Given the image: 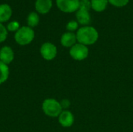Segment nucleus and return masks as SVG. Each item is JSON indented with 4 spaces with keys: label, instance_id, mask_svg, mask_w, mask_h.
I'll return each mask as SVG.
<instances>
[{
    "label": "nucleus",
    "instance_id": "nucleus-1",
    "mask_svg": "<svg viewBox=\"0 0 133 132\" xmlns=\"http://www.w3.org/2000/svg\"><path fill=\"white\" fill-rule=\"evenodd\" d=\"M76 35L78 43L86 46L95 44L99 38V33L97 30L91 26H82L81 28L78 29Z\"/></svg>",
    "mask_w": 133,
    "mask_h": 132
},
{
    "label": "nucleus",
    "instance_id": "nucleus-2",
    "mask_svg": "<svg viewBox=\"0 0 133 132\" xmlns=\"http://www.w3.org/2000/svg\"><path fill=\"white\" fill-rule=\"evenodd\" d=\"M44 113L50 117H57L63 110L60 102L53 98L45 99L42 103Z\"/></svg>",
    "mask_w": 133,
    "mask_h": 132
},
{
    "label": "nucleus",
    "instance_id": "nucleus-3",
    "mask_svg": "<svg viewBox=\"0 0 133 132\" xmlns=\"http://www.w3.org/2000/svg\"><path fill=\"white\" fill-rule=\"evenodd\" d=\"M16 42L19 45H27L30 44L34 38V31L29 26H23L19 28L14 36Z\"/></svg>",
    "mask_w": 133,
    "mask_h": 132
},
{
    "label": "nucleus",
    "instance_id": "nucleus-4",
    "mask_svg": "<svg viewBox=\"0 0 133 132\" xmlns=\"http://www.w3.org/2000/svg\"><path fill=\"white\" fill-rule=\"evenodd\" d=\"M69 54L76 61L85 60L89 55V49L87 46L79 43H76L69 50Z\"/></svg>",
    "mask_w": 133,
    "mask_h": 132
},
{
    "label": "nucleus",
    "instance_id": "nucleus-5",
    "mask_svg": "<svg viewBox=\"0 0 133 132\" xmlns=\"http://www.w3.org/2000/svg\"><path fill=\"white\" fill-rule=\"evenodd\" d=\"M79 2L80 0H56V5L62 12L71 13L79 9Z\"/></svg>",
    "mask_w": 133,
    "mask_h": 132
},
{
    "label": "nucleus",
    "instance_id": "nucleus-6",
    "mask_svg": "<svg viewBox=\"0 0 133 132\" xmlns=\"http://www.w3.org/2000/svg\"><path fill=\"white\" fill-rule=\"evenodd\" d=\"M57 52L58 51H57L56 46L50 42L44 43L40 48L41 55L46 61L53 60L56 57Z\"/></svg>",
    "mask_w": 133,
    "mask_h": 132
},
{
    "label": "nucleus",
    "instance_id": "nucleus-7",
    "mask_svg": "<svg viewBox=\"0 0 133 132\" xmlns=\"http://www.w3.org/2000/svg\"><path fill=\"white\" fill-rule=\"evenodd\" d=\"M58 117L59 124L64 128H69L74 123V116L72 113L69 110H62Z\"/></svg>",
    "mask_w": 133,
    "mask_h": 132
},
{
    "label": "nucleus",
    "instance_id": "nucleus-8",
    "mask_svg": "<svg viewBox=\"0 0 133 132\" xmlns=\"http://www.w3.org/2000/svg\"><path fill=\"white\" fill-rule=\"evenodd\" d=\"M14 59V52L9 46H4L0 49V61L6 65H9Z\"/></svg>",
    "mask_w": 133,
    "mask_h": 132
},
{
    "label": "nucleus",
    "instance_id": "nucleus-9",
    "mask_svg": "<svg viewBox=\"0 0 133 132\" xmlns=\"http://www.w3.org/2000/svg\"><path fill=\"white\" fill-rule=\"evenodd\" d=\"M61 44L65 47H72L76 44V35L72 32H66L61 37Z\"/></svg>",
    "mask_w": 133,
    "mask_h": 132
},
{
    "label": "nucleus",
    "instance_id": "nucleus-10",
    "mask_svg": "<svg viewBox=\"0 0 133 132\" xmlns=\"http://www.w3.org/2000/svg\"><path fill=\"white\" fill-rule=\"evenodd\" d=\"M52 7V0H37L35 2L36 10L41 14L48 13Z\"/></svg>",
    "mask_w": 133,
    "mask_h": 132
},
{
    "label": "nucleus",
    "instance_id": "nucleus-11",
    "mask_svg": "<svg viewBox=\"0 0 133 132\" xmlns=\"http://www.w3.org/2000/svg\"><path fill=\"white\" fill-rule=\"evenodd\" d=\"M76 16L77 19L78 23L83 25V26H88L91 22V16H90L89 11H86V10H83V9H78L76 11Z\"/></svg>",
    "mask_w": 133,
    "mask_h": 132
},
{
    "label": "nucleus",
    "instance_id": "nucleus-12",
    "mask_svg": "<svg viewBox=\"0 0 133 132\" xmlns=\"http://www.w3.org/2000/svg\"><path fill=\"white\" fill-rule=\"evenodd\" d=\"M12 16V9L7 4L0 5V23L8 21Z\"/></svg>",
    "mask_w": 133,
    "mask_h": 132
},
{
    "label": "nucleus",
    "instance_id": "nucleus-13",
    "mask_svg": "<svg viewBox=\"0 0 133 132\" xmlns=\"http://www.w3.org/2000/svg\"><path fill=\"white\" fill-rule=\"evenodd\" d=\"M90 2L91 8L94 11L101 12L106 9L108 4V0H90Z\"/></svg>",
    "mask_w": 133,
    "mask_h": 132
},
{
    "label": "nucleus",
    "instance_id": "nucleus-14",
    "mask_svg": "<svg viewBox=\"0 0 133 132\" xmlns=\"http://www.w3.org/2000/svg\"><path fill=\"white\" fill-rule=\"evenodd\" d=\"M9 75V69L8 65L0 61V85L5 83Z\"/></svg>",
    "mask_w": 133,
    "mask_h": 132
},
{
    "label": "nucleus",
    "instance_id": "nucleus-15",
    "mask_svg": "<svg viewBox=\"0 0 133 132\" xmlns=\"http://www.w3.org/2000/svg\"><path fill=\"white\" fill-rule=\"evenodd\" d=\"M40 21V18L39 16L36 13V12H31L28 15L27 17V24L28 26L32 28V27H35L38 25Z\"/></svg>",
    "mask_w": 133,
    "mask_h": 132
},
{
    "label": "nucleus",
    "instance_id": "nucleus-16",
    "mask_svg": "<svg viewBox=\"0 0 133 132\" xmlns=\"http://www.w3.org/2000/svg\"><path fill=\"white\" fill-rule=\"evenodd\" d=\"M129 0H108V2L118 8H121V7H124L125 5H128Z\"/></svg>",
    "mask_w": 133,
    "mask_h": 132
},
{
    "label": "nucleus",
    "instance_id": "nucleus-17",
    "mask_svg": "<svg viewBox=\"0 0 133 132\" xmlns=\"http://www.w3.org/2000/svg\"><path fill=\"white\" fill-rule=\"evenodd\" d=\"M78 27H79V23L76 20H71L66 25V29L69 32L73 33V31L78 30Z\"/></svg>",
    "mask_w": 133,
    "mask_h": 132
},
{
    "label": "nucleus",
    "instance_id": "nucleus-18",
    "mask_svg": "<svg viewBox=\"0 0 133 132\" xmlns=\"http://www.w3.org/2000/svg\"><path fill=\"white\" fill-rule=\"evenodd\" d=\"M91 8V2L90 0H81L79 2V9H83L86 11H90Z\"/></svg>",
    "mask_w": 133,
    "mask_h": 132
},
{
    "label": "nucleus",
    "instance_id": "nucleus-19",
    "mask_svg": "<svg viewBox=\"0 0 133 132\" xmlns=\"http://www.w3.org/2000/svg\"><path fill=\"white\" fill-rule=\"evenodd\" d=\"M8 36V30L1 23H0V43L4 42Z\"/></svg>",
    "mask_w": 133,
    "mask_h": 132
},
{
    "label": "nucleus",
    "instance_id": "nucleus-20",
    "mask_svg": "<svg viewBox=\"0 0 133 132\" xmlns=\"http://www.w3.org/2000/svg\"><path fill=\"white\" fill-rule=\"evenodd\" d=\"M19 29V23L17 21H12L7 25V30L9 31H17Z\"/></svg>",
    "mask_w": 133,
    "mask_h": 132
},
{
    "label": "nucleus",
    "instance_id": "nucleus-21",
    "mask_svg": "<svg viewBox=\"0 0 133 132\" xmlns=\"http://www.w3.org/2000/svg\"><path fill=\"white\" fill-rule=\"evenodd\" d=\"M60 103H61V106H62V109H63V108L66 109V108H68V107H69V105H70V102H69V100H62V102H60Z\"/></svg>",
    "mask_w": 133,
    "mask_h": 132
},
{
    "label": "nucleus",
    "instance_id": "nucleus-22",
    "mask_svg": "<svg viewBox=\"0 0 133 132\" xmlns=\"http://www.w3.org/2000/svg\"><path fill=\"white\" fill-rule=\"evenodd\" d=\"M80 1H81V0H80Z\"/></svg>",
    "mask_w": 133,
    "mask_h": 132
}]
</instances>
